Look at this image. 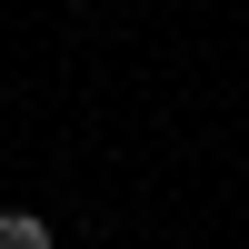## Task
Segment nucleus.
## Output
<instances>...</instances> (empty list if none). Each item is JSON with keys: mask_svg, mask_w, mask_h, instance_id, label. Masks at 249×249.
<instances>
[{"mask_svg": "<svg viewBox=\"0 0 249 249\" xmlns=\"http://www.w3.org/2000/svg\"><path fill=\"white\" fill-rule=\"evenodd\" d=\"M0 249H50V219L40 210H0Z\"/></svg>", "mask_w": 249, "mask_h": 249, "instance_id": "obj_1", "label": "nucleus"}]
</instances>
